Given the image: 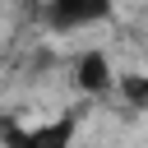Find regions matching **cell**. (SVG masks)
Wrapping results in <instances>:
<instances>
[{
  "label": "cell",
  "instance_id": "cell-1",
  "mask_svg": "<svg viewBox=\"0 0 148 148\" xmlns=\"http://www.w3.org/2000/svg\"><path fill=\"white\" fill-rule=\"evenodd\" d=\"M42 18L51 32H79L111 18V0H42Z\"/></svg>",
  "mask_w": 148,
  "mask_h": 148
},
{
  "label": "cell",
  "instance_id": "cell-3",
  "mask_svg": "<svg viewBox=\"0 0 148 148\" xmlns=\"http://www.w3.org/2000/svg\"><path fill=\"white\" fill-rule=\"evenodd\" d=\"M74 130H79L74 116H56V120H46L28 134H14L9 148H74Z\"/></svg>",
  "mask_w": 148,
  "mask_h": 148
},
{
  "label": "cell",
  "instance_id": "cell-4",
  "mask_svg": "<svg viewBox=\"0 0 148 148\" xmlns=\"http://www.w3.org/2000/svg\"><path fill=\"white\" fill-rule=\"evenodd\" d=\"M116 88H120V97H125L130 106L148 111V74H120V79H116Z\"/></svg>",
  "mask_w": 148,
  "mask_h": 148
},
{
  "label": "cell",
  "instance_id": "cell-2",
  "mask_svg": "<svg viewBox=\"0 0 148 148\" xmlns=\"http://www.w3.org/2000/svg\"><path fill=\"white\" fill-rule=\"evenodd\" d=\"M111 60H106V51H83L79 60H74V88H83L88 97H102V92H111Z\"/></svg>",
  "mask_w": 148,
  "mask_h": 148
},
{
  "label": "cell",
  "instance_id": "cell-5",
  "mask_svg": "<svg viewBox=\"0 0 148 148\" xmlns=\"http://www.w3.org/2000/svg\"><path fill=\"white\" fill-rule=\"evenodd\" d=\"M28 5H37V0H28Z\"/></svg>",
  "mask_w": 148,
  "mask_h": 148
}]
</instances>
